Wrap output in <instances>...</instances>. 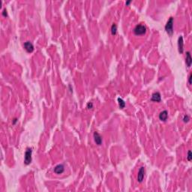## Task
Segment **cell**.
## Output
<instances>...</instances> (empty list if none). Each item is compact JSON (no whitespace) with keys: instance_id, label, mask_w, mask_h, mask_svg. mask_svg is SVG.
I'll use <instances>...</instances> for the list:
<instances>
[{"instance_id":"15","label":"cell","mask_w":192,"mask_h":192,"mask_svg":"<svg viewBox=\"0 0 192 192\" xmlns=\"http://www.w3.org/2000/svg\"><path fill=\"white\" fill-rule=\"evenodd\" d=\"M189 119H189V116H187V115H186V116H184V118H183V121H184V122H185V123H186V122H188Z\"/></svg>"},{"instance_id":"8","label":"cell","mask_w":192,"mask_h":192,"mask_svg":"<svg viewBox=\"0 0 192 192\" xmlns=\"http://www.w3.org/2000/svg\"><path fill=\"white\" fill-rule=\"evenodd\" d=\"M65 170V167L62 164H59L55 167L54 168V173L56 174H62Z\"/></svg>"},{"instance_id":"18","label":"cell","mask_w":192,"mask_h":192,"mask_svg":"<svg viewBox=\"0 0 192 192\" xmlns=\"http://www.w3.org/2000/svg\"><path fill=\"white\" fill-rule=\"evenodd\" d=\"M191 79H192V74H190L189 80H188V83H189V84H190V85L191 84Z\"/></svg>"},{"instance_id":"10","label":"cell","mask_w":192,"mask_h":192,"mask_svg":"<svg viewBox=\"0 0 192 192\" xmlns=\"http://www.w3.org/2000/svg\"><path fill=\"white\" fill-rule=\"evenodd\" d=\"M167 118H168V113L167 110H164L159 114V119L163 122H165L167 119Z\"/></svg>"},{"instance_id":"16","label":"cell","mask_w":192,"mask_h":192,"mask_svg":"<svg viewBox=\"0 0 192 192\" xmlns=\"http://www.w3.org/2000/svg\"><path fill=\"white\" fill-rule=\"evenodd\" d=\"M92 107H93V104L92 102H89L87 104V108L88 109H92Z\"/></svg>"},{"instance_id":"12","label":"cell","mask_w":192,"mask_h":192,"mask_svg":"<svg viewBox=\"0 0 192 192\" xmlns=\"http://www.w3.org/2000/svg\"><path fill=\"white\" fill-rule=\"evenodd\" d=\"M118 102H119V107L121 108V109H123V108H125V102L122 99V98H118Z\"/></svg>"},{"instance_id":"1","label":"cell","mask_w":192,"mask_h":192,"mask_svg":"<svg viewBox=\"0 0 192 192\" xmlns=\"http://www.w3.org/2000/svg\"><path fill=\"white\" fill-rule=\"evenodd\" d=\"M165 30L168 33V35H172L173 33V18L171 17L168 20L166 26H165Z\"/></svg>"},{"instance_id":"17","label":"cell","mask_w":192,"mask_h":192,"mask_svg":"<svg viewBox=\"0 0 192 192\" xmlns=\"http://www.w3.org/2000/svg\"><path fill=\"white\" fill-rule=\"evenodd\" d=\"M2 15H3L4 17H7V11H6V9H4V10H3Z\"/></svg>"},{"instance_id":"19","label":"cell","mask_w":192,"mask_h":192,"mask_svg":"<svg viewBox=\"0 0 192 192\" xmlns=\"http://www.w3.org/2000/svg\"><path fill=\"white\" fill-rule=\"evenodd\" d=\"M131 2V1H128V2H126V5H129Z\"/></svg>"},{"instance_id":"3","label":"cell","mask_w":192,"mask_h":192,"mask_svg":"<svg viewBox=\"0 0 192 192\" xmlns=\"http://www.w3.org/2000/svg\"><path fill=\"white\" fill-rule=\"evenodd\" d=\"M32 149H27L25 152V157H24V163L25 164L28 165L32 162Z\"/></svg>"},{"instance_id":"9","label":"cell","mask_w":192,"mask_h":192,"mask_svg":"<svg viewBox=\"0 0 192 192\" xmlns=\"http://www.w3.org/2000/svg\"><path fill=\"white\" fill-rule=\"evenodd\" d=\"M152 101H156V102H160L161 100V95L159 92H155L152 94V99H151Z\"/></svg>"},{"instance_id":"4","label":"cell","mask_w":192,"mask_h":192,"mask_svg":"<svg viewBox=\"0 0 192 192\" xmlns=\"http://www.w3.org/2000/svg\"><path fill=\"white\" fill-rule=\"evenodd\" d=\"M144 176H145V168H144L143 167H140V169L139 170V172H138L137 181H138L139 182H141L143 180Z\"/></svg>"},{"instance_id":"2","label":"cell","mask_w":192,"mask_h":192,"mask_svg":"<svg viewBox=\"0 0 192 192\" xmlns=\"http://www.w3.org/2000/svg\"><path fill=\"white\" fill-rule=\"evenodd\" d=\"M146 32V28L145 26L143 25H141V24H139V25H137L134 29V32L136 35H144Z\"/></svg>"},{"instance_id":"5","label":"cell","mask_w":192,"mask_h":192,"mask_svg":"<svg viewBox=\"0 0 192 192\" xmlns=\"http://www.w3.org/2000/svg\"><path fill=\"white\" fill-rule=\"evenodd\" d=\"M94 140L95 143L100 146L102 143V137H101V135L98 133V132H95L94 133Z\"/></svg>"},{"instance_id":"11","label":"cell","mask_w":192,"mask_h":192,"mask_svg":"<svg viewBox=\"0 0 192 192\" xmlns=\"http://www.w3.org/2000/svg\"><path fill=\"white\" fill-rule=\"evenodd\" d=\"M185 62H186L187 66L189 68V67L191 66V62H192V59H191L190 52H187V53H186V59H185Z\"/></svg>"},{"instance_id":"6","label":"cell","mask_w":192,"mask_h":192,"mask_svg":"<svg viewBox=\"0 0 192 192\" xmlns=\"http://www.w3.org/2000/svg\"><path fill=\"white\" fill-rule=\"evenodd\" d=\"M24 48L28 53H32L34 50V46L30 41H26L24 43Z\"/></svg>"},{"instance_id":"13","label":"cell","mask_w":192,"mask_h":192,"mask_svg":"<svg viewBox=\"0 0 192 192\" xmlns=\"http://www.w3.org/2000/svg\"><path fill=\"white\" fill-rule=\"evenodd\" d=\"M116 31H117V26L115 23H113L112 25V27H111V33H112V35H116Z\"/></svg>"},{"instance_id":"7","label":"cell","mask_w":192,"mask_h":192,"mask_svg":"<svg viewBox=\"0 0 192 192\" xmlns=\"http://www.w3.org/2000/svg\"><path fill=\"white\" fill-rule=\"evenodd\" d=\"M178 47H179V52L180 53H182L184 50V42H183L182 36H180L178 39Z\"/></svg>"},{"instance_id":"14","label":"cell","mask_w":192,"mask_h":192,"mask_svg":"<svg viewBox=\"0 0 192 192\" xmlns=\"http://www.w3.org/2000/svg\"><path fill=\"white\" fill-rule=\"evenodd\" d=\"M188 160L190 161H191V159H192V155H191V152L189 150L188 152Z\"/></svg>"}]
</instances>
